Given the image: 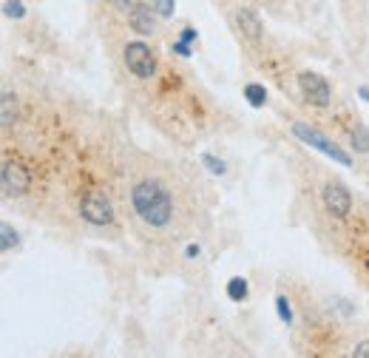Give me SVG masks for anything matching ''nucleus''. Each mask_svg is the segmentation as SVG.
I'll return each instance as SVG.
<instances>
[{"label":"nucleus","instance_id":"nucleus-8","mask_svg":"<svg viewBox=\"0 0 369 358\" xmlns=\"http://www.w3.org/2000/svg\"><path fill=\"white\" fill-rule=\"evenodd\" d=\"M128 20H131V26H134V32H137V34H153V32H156L153 12H151L148 6H142V4L131 6V15H128Z\"/></svg>","mask_w":369,"mask_h":358},{"label":"nucleus","instance_id":"nucleus-24","mask_svg":"<svg viewBox=\"0 0 369 358\" xmlns=\"http://www.w3.org/2000/svg\"><path fill=\"white\" fill-rule=\"evenodd\" d=\"M114 4H117L120 9H128V6H131V0H114Z\"/></svg>","mask_w":369,"mask_h":358},{"label":"nucleus","instance_id":"nucleus-4","mask_svg":"<svg viewBox=\"0 0 369 358\" xmlns=\"http://www.w3.org/2000/svg\"><path fill=\"white\" fill-rule=\"evenodd\" d=\"M125 66H128V71L134 74V77H139V80H148V77H153V71H156V60H153V51L145 46V43H128L125 46Z\"/></svg>","mask_w":369,"mask_h":358},{"label":"nucleus","instance_id":"nucleus-10","mask_svg":"<svg viewBox=\"0 0 369 358\" xmlns=\"http://www.w3.org/2000/svg\"><path fill=\"white\" fill-rule=\"evenodd\" d=\"M244 97H247V102H250L253 109H261L267 102V91H265V85H258V83H250L244 88Z\"/></svg>","mask_w":369,"mask_h":358},{"label":"nucleus","instance_id":"nucleus-13","mask_svg":"<svg viewBox=\"0 0 369 358\" xmlns=\"http://www.w3.org/2000/svg\"><path fill=\"white\" fill-rule=\"evenodd\" d=\"M349 137H352V148H355L358 153H369V131H366L363 125H355Z\"/></svg>","mask_w":369,"mask_h":358},{"label":"nucleus","instance_id":"nucleus-7","mask_svg":"<svg viewBox=\"0 0 369 358\" xmlns=\"http://www.w3.org/2000/svg\"><path fill=\"white\" fill-rule=\"evenodd\" d=\"M324 208L333 214V216H347L349 211H352V196H349V191L344 188V185H335V182H330L327 188H324Z\"/></svg>","mask_w":369,"mask_h":358},{"label":"nucleus","instance_id":"nucleus-17","mask_svg":"<svg viewBox=\"0 0 369 358\" xmlns=\"http://www.w3.org/2000/svg\"><path fill=\"white\" fill-rule=\"evenodd\" d=\"M4 12H6V18H15V20L26 18V9H23L20 0H6V4H4Z\"/></svg>","mask_w":369,"mask_h":358},{"label":"nucleus","instance_id":"nucleus-19","mask_svg":"<svg viewBox=\"0 0 369 358\" xmlns=\"http://www.w3.org/2000/svg\"><path fill=\"white\" fill-rule=\"evenodd\" d=\"M174 51L179 57H190V46L185 43V40H179V43H174Z\"/></svg>","mask_w":369,"mask_h":358},{"label":"nucleus","instance_id":"nucleus-11","mask_svg":"<svg viewBox=\"0 0 369 358\" xmlns=\"http://www.w3.org/2000/svg\"><path fill=\"white\" fill-rule=\"evenodd\" d=\"M15 99H18V97H15L12 91H6L4 99H0V109H4V125H12L15 117H18V102H15Z\"/></svg>","mask_w":369,"mask_h":358},{"label":"nucleus","instance_id":"nucleus-12","mask_svg":"<svg viewBox=\"0 0 369 358\" xmlns=\"http://www.w3.org/2000/svg\"><path fill=\"white\" fill-rule=\"evenodd\" d=\"M228 298L230 301H244L247 298V282L242 276H236V279L228 282Z\"/></svg>","mask_w":369,"mask_h":358},{"label":"nucleus","instance_id":"nucleus-9","mask_svg":"<svg viewBox=\"0 0 369 358\" xmlns=\"http://www.w3.org/2000/svg\"><path fill=\"white\" fill-rule=\"evenodd\" d=\"M236 23H239V29H242L250 40H258V37H261V20H258L256 12H250V9H239V12H236Z\"/></svg>","mask_w":369,"mask_h":358},{"label":"nucleus","instance_id":"nucleus-20","mask_svg":"<svg viewBox=\"0 0 369 358\" xmlns=\"http://www.w3.org/2000/svg\"><path fill=\"white\" fill-rule=\"evenodd\" d=\"M352 355H355V358H369V341H361V344L352 350Z\"/></svg>","mask_w":369,"mask_h":358},{"label":"nucleus","instance_id":"nucleus-2","mask_svg":"<svg viewBox=\"0 0 369 358\" xmlns=\"http://www.w3.org/2000/svg\"><path fill=\"white\" fill-rule=\"evenodd\" d=\"M293 134H295L301 142H307V145H312V148H319L321 153H327L330 160H335V163H338V165H344V168L352 163V160H349V153H344L338 145H333L324 134H319L315 128H309L307 123H293Z\"/></svg>","mask_w":369,"mask_h":358},{"label":"nucleus","instance_id":"nucleus-15","mask_svg":"<svg viewBox=\"0 0 369 358\" xmlns=\"http://www.w3.org/2000/svg\"><path fill=\"white\" fill-rule=\"evenodd\" d=\"M276 310H279V319L290 327V324H293V307H290V298H287V296H279V298H276Z\"/></svg>","mask_w":369,"mask_h":358},{"label":"nucleus","instance_id":"nucleus-5","mask_svg":"<svg viewBox=\"0 0 369 358\" xmlns=\"http://www.w3.org/2000/svg\"><path fill=\"white\" fill-rule=\"evenodd\" d=\"M298 88H301V97L309 102V106H315V109L330 106L333 91H330V85H327V80L321 74H315V71L298 74Z\"/></svg>","mask_w":369,"mask_h":358},{"label":"nucleus","instance_id":"nucleus-22","mask_svg":"<svg viewBox=\"0 0 369 358\" xmlns=\"http://www.w3.org/2000/svg\"><path fill=\"white\" fill-rule=\"evenodd\" d=\"M199 253H202V250H199V245H188V250H185V256H188V259H196Z\"/></svg>","mask_w":369,"mask_h":358},{"label":"nucleus","instance_id":"nucleus-3","mask_svg":"<svg viewBox=\"0 0 369 358\" xmlns=\"http://www.w3.org/2000/svg\"><path fill=\"white\" fill-rule=\"evenodd\" d=\"M80 214L85 222L91 225H111L114 222V208H111V202L105 193L99 191H88L80 202Z\"/></svg>","mask_w":369,"mask_h":358},{"label":"nucleus","instance_id":"nucleus-21","mask_svg":"<svg viewBox=\"0 0 369 358\" xmlns=\"http://www.w3.org/2000/svg\"><path fill=\"white\" fill-rule=\"evenodd\" d=\"M182 40H185V43L196 40V29H190V26H188V29H182Z\"/></svg>","mask_w":369,"mask_h":358},{"label":"nucleus","instance_id":"nucleus-18","mask_svg":"<svg viewBox=\"0 0 369 358\" xmlns=\"http://www.w3.org/2000/svg\"><path fill=\"white\" fill-rule=\"evenodd\" d=\"M153 9L160 12L162 18H171L174 9H176V4H174V0H153Z\"/></svg>","mask_w":369,"mask_h":358},{"label":"nucleus","instance_id":"nucleus-14","mask_svg":"<svg viewBox=\"0 0 369 358\" xmlns=\"http://www.w3.org/2000/svg\"><path fill=\"white\" fill-rule=\"evenodd\" d=\"M0 236H4V242H0V247H4L6 253L12 250V247H18V230L12 228V225H0Z\"/></svg>","mask_w":369,"mask_h":358},{"label":"nucleus","instance_id":"nucleus-23","mask_svg":"<svg viewBox=\"0 0 369 358\" xmlns=\"http://www.w3.org/2000/svg\"><path fill=\"white\" fill-rule=\"evenodd\" d=\"M358 94H361V97L369 102V88H366V85H361V88H358Z\"/></svg>","mask_w":369,"mask_h":358},{"label":"nucleus","instance_id":"nucleus-1","mask_svg":"<svg viewBox=\"0 0 369 358\" xmlns=\"http://www.w3.org/2000/svg\"><path fill=\"white\" fill-rule=\"evenodd\" d=\"M131 202H134V211L139 214V219L151 228H165L174 216L171 193L160 182H139L131 193Z\"/></svg>","mask_w":369,"mask_h":358},{"label":"nucleus","instance_id":"nucleus-16","mask_svg":"<svg viewBox=\"0 0 369 358\" xmlns=\"http://www.w3.org/2000/svg\"><path fill=\"white\" fill-rule=\"evenodd\" d=\"M202 163H204V168L210 171V174H216V177H222L228 168H225V163L222 160H216V157H210V153H202Z\"/></svg>","mask_w":369,"mask_h":358},{"label":"nucleus","instance_id":"nucleus-6","mask_svg":"<svg viewBox=\"0 0 369 358\" xmlns=\"http://www.w3.org/2000/svg\"><path fill=\"white\" fill-rule=\"evenodd\" d=\"M0 182H4V193L6 196H23L32 188V177L20 163H6L4 174H0Z\"/></svg>","mask_w":369,"mask_h":358}]
</instances>
